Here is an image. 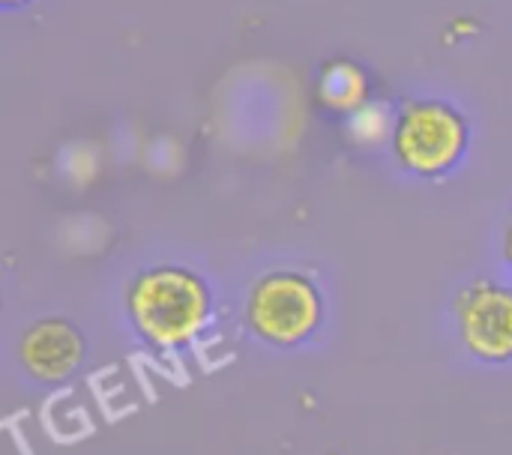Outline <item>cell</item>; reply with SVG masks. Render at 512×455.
Masks as SVG:
<instances>
[{
    "instance_id": "cell-5",
    "label": "cell",
    "mask_w": 512,
    "mask_h": 455,
    "mask_svg": "<svg viewBox=\"0 0 512 455\" xmlns=\"http://www.w3.org/2000/svg\"><path fill=\"white\" fill-rule=\"evenodd\" d=\"M18 357L36 381L60 384L78 372L84 360V339L75 324L63 318H45L24 330Z\"/></svg>"
},
{
    "instance_id": "cell-9",
    "label": "cell",
    "mask_w": 512,
    "mask_h": 455,
    "mask_svg": "<svg viewBox=\"0 0 512 455\" xmlns=\"http://www.w3.org/2000/svg\"><path fill=\"white\" fill-rule=\"evenodd\" d=\"M0 3H3L6 9H12V6H21V3H27V0H0Z\"/></svg>"
},
{
    "instance_id": "cell-2",
    "label": "cell",
    "mask_w": 512,
    "mask_h": 455,
    "mask_svg": "<svg viewBox=\"0 0 512 455\" xmlns=\"http://www.w3.org/2000/svg\"><path fill=\"white\" fill-rule=\"evenodd\" d=\"M390 144L405 171L438 180L450 174L468 153L471 129L465 114L450 102L417 99L399 111Z\"/></svg>"
},
{
    "instance_id": "cell-1",
    "label": "cell",
    "mask_w": 512,
    "mask_h": 455,
    "mask_svg": "<svg viewBox=\"0 0 512 455\" xmlns=\"http://www.w3.org/2000/svg\"><path fill=\"white\" fill-rule=\"evenodd\" d=\"M126 312L144 342L177 351L204 333L213 315V297L198 273L186 267H153L129 285Z\"/></svg>"
},
{
    "instance_id": "cell-3",
    "label": "cell",
    "mask_w": 512,
    "mask_h": 455,
    "mask_svg": "<svg viewBox=\"0 0 512 455\" xmlns=\"http://www.w3.org/2000/svg\"><path fill=\"white\" fill-rule=\"evenodd\" d=\"M324 318V300L303 273L279 270L261 276L246 300V321L258 339L276 348L303 345Z\"/></svg>"
},
{
    "instance_id": "cell-6",
    "label": "cell",
    "mask_w": 512,
    "mask_h": 455,
    "mask_svg": "<svg viewBox=\"0 0 512 455\" xmlns=\"http://www.w3.org/2000/svg\"><path fill=\"white\" fill-rule=\"evenodd\" d=\"M369 93L372 84L366 69L348 57L327 60L318 72V102L333 114L354 117L369 105Z\"/></svg>"
},
{
    "instance_id": "cell-4",
    "label": "cell",
    "mask_w": 512,
    "mask_h": 455,
    "mask_svg": "<svg viewBox=\"0 0 512 455\" xmlns=\"http://www.w3.org/2000/svg\"><path fill=\"white\" fill-rule=\"evenodd\" d=\"M462 345L486 363L512 360V288L477 279L456 297Z\"/></svg>"
},
{
    "instance_id": "cell-8",
    "label": "cell",
    "mask_w": 512,
    "mask_h": 455,
    "mask_svg": "<svg viewBox=\"0 0 512 455\" xmlns=\"http://www.w3.org/2000/svg\"><path fill=\"white\" fill-rule=\"evenodd\" d=\"M504 258H507V264L512 267V219L510 225H507V231H504Z\"/></svg>"
},
{
    "instance_id": "cell-7",
    "label": "cell",
    "mask_w": 512,
    "mask_h": 455,
    "mask_svg": "<svg viewBox=\"0 0 512 455\" xmlns=\"http://www.w3.org/2000/svg\"><path fill=\"white\" fill-rule=\"evenodd\" d=\"M396 117L390 114V105H375L369 102L363 111H357L354 117H348V129L354 132V138L360 144H381V141H393V129H396Z\"/></svg>"
}]
</instances>
